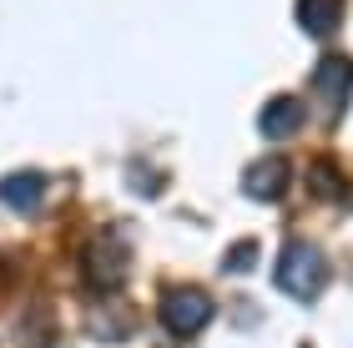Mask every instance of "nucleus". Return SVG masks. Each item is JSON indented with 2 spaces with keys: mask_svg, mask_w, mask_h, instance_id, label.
I'll return each instance as SVG.
<instances>
[{
  "mask_svg": "<svg viewBox=\"0 0 353 348\" xmlns=\"http://www.w3.org/2000/svg\"><path fill=\"white\" fill-rule=\"evenodd\" d=\"M328 283V258L313 243H288V252L278 258V288L293 298H318Z\"/></svg>",
  "mask_w": 353,
  "mask_h": 348,
  "instance_id": "1",
  "label": "nucleus"
},
{
  "mask_svg": "<svg viewBox=\"0 0 353 348\" xmlns=\"http://www.w3.org/2000/svg\"><path fill=\"white\" fill-rule=\"evenodd\" d=\"M162 323L172 334H197V328L212 323V298L197 288H172L162 293Z\"/></svg>",
  "mask_w": 353,
  "mask_h": 348,
  "instance_id": "2",
  "label": "nucleus"
},
{
  "mask_svg": "<svg viewBox=\"0 0 353 348\" xmlns=\"http://www.w3.org/2000/svg\"><path fill=\"white\" fill-rule=\"evenodd\" d=\"M313 91H318V101H323L328 112H343V101L353 91V61L348 56H323L313 66Z\"/></svg>",
  "mask_w": 353,
  "mask_h": 348,
  "instance_id": "3",
  "label": "nucleus"
},
{
  "mask_svg": "<svg viewBox=\"0 0 353 348\" xmlns=\"http://www.w3.org/2000/svg\"><path fill=\"white\" fill-rule=\"evenodd\" d=\"M288 162L283 156H268V162H252L248 167V177H243V192L248 197H258V202H278L283 192H288Z\"/></svg>",
  "mask_w": 353,
  "mask_h": 348,
  "instance_id": "4",
  "label": "nucleus"
},
{
  "mask_svg": "<svg viewBox=\"0 0 353 348\" xmlns=\"http://www.w3.org/2000/svg\"><path fill=\"white\" fill-rule=\"evenodd\" d=\"M46 197V177L41 172H10V177H0V202L15 212H36Z\"/></svg>",
  "mask_w": 353,
  "mask_h": 348,
  "instance_id": "5",
  "label": "nucleus"
},
{
  "mask_svg": "<svg viewBox=\"0 0 353 348\" xmlns=\"http://www.w3.org/2000/svg\"><path fill=\"white\" fill-rule=\"evenodd\" d=\"M258 126H263V136H272V141H288L303 126V101L298 96H272L268 106H263V116H258Z\"/></svg>",
  "mask_w": 353,
  "mask_h": 348,
  "instance_id": "6",
  "label": "nucleus"
},
{
  "mask_svg": "<svg viewBox=\"0 0 353 348\" xmlns=\"http://www.w3.org/2000/svg\"><path fill=\"white\" fill-rule=\"evenodd\" d=\"M298 25L313 41H328L343 25V0H298Z\"/></svg>",
  "mask_w": 353,
  "mask_h": 348,
  "instance_id": "7",
  "label": "nucleus"
},
{
  "mask_svg": "<svg viewBox=\"0 0 353 348\" xmlns=\"http://www.w3.org/2000/svg\"><path fill=\"white\" fill-rule=\"evenodd\" d=\"M252 263H258V243H237L232 258H222V267H228V273H248Z\"/></svg>",
  "mask_w": 353,
  "mask_h": 348,
  "instance_id": "8",
  "label": "nucleus"
}]
</instances>
